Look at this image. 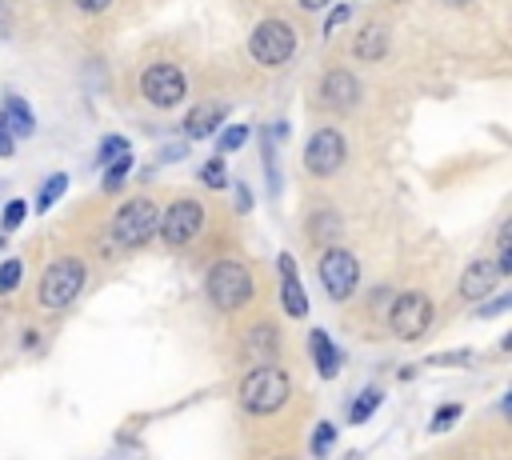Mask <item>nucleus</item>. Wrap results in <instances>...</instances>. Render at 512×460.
I'll return each instance as SVG.
<instances>
[{"mask_svg": "<svg viewBox=\"0 0 512 460\" xmlns=\"http://www.w3.org/2000/svg\"><path fill=\"white\" fill-rule=\"evenodd\" d=\"M288 392H292L288 372H280L276 364H256V368L240 380V404H244V412H252V416H272V412H280V408L288 404Z\"/></svg>", "mask_w": 512, "mask_h": 460, "instance_id": "nucleus-1", "label": "nucleus"}, {"mask_svg": "<svg viewBox=\"0 0 512 460\" xmlns=\"http://www.w3.org/2000/svg\"><path fill=\"white\" fill-rule=\"evenodd\" d=\"M208 300L220 308V312H236L252 300V272L240 264V260H216L208 268Z\"/></svg>", "mask_w": 512, "mask_h": 460, "instance_id": "nucleus-2", "label": "nucleus"}, {"mask_svg": "<svg viewBox=\"0 0 512 460\" xmlns=\"http://www.w3.org/2000/svg\"><path fill=\"white\" fill-rule=\"evenodd\" d=\"M80 288H84V264L76 256H60L40 276V304L48 312H64L80 296Z\"/></svg>", "mask_w": 512, "mask_h": 460, "instance_id": "nucleus-3", "label": "nucleus"}, {"mask_svg": "<svg viewBox=\"0 0 512 460\" xmlns=\"http://www.w3.org/2000/svg\"><path fill=\"white\" fill-rule=\"evenodd\" d=\"M156 228H160V208H156L152 200H144V196L120 204L116 216H112V240L124 244V248L148 244V240L156 236Z\"/></svg>", "mask_w": 512, "mask_h": 460, "instance_id": "nucleus-4", "label": "nucleus"}, {"mask_svg": "<svg viewBox=\"0 0 512 460\" xmlns=\"http://www.w3.org/2000/svg\"><path fill=\"white\" fill-rule=\"evenodd\" d=\"M296 52V32L284 24V20H260L248 36V56L264 68H280L288 64Z\"/></svg>", "mask_w": 512, "mask_h": 460, "instance_id": "nucleus-5", "label": "nucleus"}, {"mask_svg": "<svg viewBox=\"0 0 512 460\" xmlns=\"http://www.w3.org/2000/svg\"><path fill=\"white\" fill-rule=\"evenodd\" d=\"M432 324V300L424 292H400L388 308V328L400 340H420Z\"/></svg>", "mask_w": 512, "mask_h": 460, "instance_id": "nucleus-6", "label": "nucleus"}, {"mask_svg": "<svg viewBox=\"0 0 512 460\" xmlns=\"http://www.w3.org/2000/svg\"><path fill=\"white\" fill-rule=\"evenodd\" d=\"M320 284H324V292H328L332 300H348V296L356 292V284H360V264H356V256H352L348 248L332 244V248L320 256Z\"/></svg>", "mask_w": 512, "mask_h": 460, "instance_id": "nucleus-7", "label": "nucleus"}, {"mask_svg": "<svg viewBox=\"0 0 512 460\" xmlns=\"http://www.w3.org/2000/svg\"><path fill=\"white\" fill-rule=\"evenodd\" d=\"M140 92L156 108H176L184 100V92H188V80H184V72L176 64H148L144 76H140Z\"/></svg>", "mask_w": 512, "mask_h": 460, "instance_id": "nucleus-8", "label": "nucleus"}, {"mask_svg": "<svg viewBox=\"0 0 512 460\" xmlns=\"http://www.w3.org/2000/svg\"><path fill=\"white\" fill-rule=\"evenodd\" d=\"M200 228H204V208L196 204V200H176L164 216H160V236L172 244V248H184V244H192L196 236H200Z\"/></svg>", "mask_w": 512, "mask_h": 460, "instance_id": "nucleus-9", "label": "nucleus"}, {"mask_svg": "<svg viewBox=\"0 0 512 460\" xmlns=\"http://www.w3.org/2000/svg\"><path fill=\"white\" fill-rule=\"evenodd\" d=\"M344 156H348L344 136H340L336 128H320V132H312V140H308V148H304V168H308L312 176H332V172L344 164Z\"/></svg>", "mask_w": 512, "mask_h": 460, "instance_id": "nucleus-10", "label": "nucleus"}, {"mask_svg": "<svg viewBox=\"0 0 512 460\" xmlns=\"http://www.w3.org/2000/svg\"><path fill=\"white\" fill-rule=\"evenodd\" d=\"M320 100H324L328 108H352V104L360 100V80H356L352 72H344V68H332V72H324V80H320Z\"/></svg>", "mask_w": 512, "mask_h": 460, "instance_id": "nucleus-11", "label": "nucleus"}, {"mask_svg": "<svg viewBox=\"0 0 512 460\" xmlns=\"http://www.w3.org/2000/svg\"><path fill=\"white\" fill-rule=\"evenodd\" d=\"M280 300H284V308H288V316H308V296H304V288H300V276H296V260L288 256V252H280Z\"/></svg>", "mask_w": 512, "mask_h": 460, "instance_id": "nucleus-12", "label": "nucleus"}, {"mask_svg": "<svg viewBox=\"0 0 512 460\" xmlns=\"http://www.w3.org/2000/svg\"><path fill=\"white\" fill-rule=\"evenodd\" d=\"M496 280H500V272H496L492 260H472V264L464 268V276H460V296L484 304V296L496 288Z\"/></svg>", "mask_w": 512, "mask_h": 460, "instance_id": "nucleus-13", "label": "nucleus"}, {"mask_svg": "<svg viewBox=\"0 0 512 460\" xmlns=\"http://www.w3.org/2000/svg\"><path fill=\"white\" fill-rule=\"evenodd\" d=\"M0 120L8 124V132H12V136H32V128H36V116H32L28 100H20L16 92H8V96H4Z\"/></svg>", "mask_w": 512, "mask_h": 460, "instance_id": "nucleus-14", "label": "nucleus"}, {"mask_svg": "<svg viewBox=\"0 0 512 460\" xmlns=\"http://www.w3.org/2000/svg\"><path fill=\"white\" fill-rule=\"evenodd\" d=\"M308 344H312V360H316V372H320L324 380H332V376L340 372V352H336V344H332V336L316 328V332L308 336Z\"/></svg>", "mask_w": 512, "mask_h": 460, "instance_id": "nucleus-15", "label": "nucleus"}, {"mask_svg": "<svg viewBox=\"0 0 512 460\" xmlns=\"http://www.w3.org/2000/svg\"><path fill=\"white\" fill-rule=\"evenodd\" d=\"M384 52H388V28H384L380 20L364 24V28L356 32V56H360V60H380Z\"/></svg>", "mask_w": 512, "mask_h": 460, "instance_id": "nucleus-16", "label": "nucleus"}, {"mask_svg": "<svg viewBox=\"0 0 512 460\" xmlns=\"http://www.w3.org/2000/svg\"><path fill=\"white\" fill-rule=\"evenodd\" d=\"M220 120H224V108H220V104H196V108L188 112V120H184V132H188L192 140H200V136L216 132Z\"/></svg>", "mask_w": 512, "mask_h": 460, "instance_id": "nucleus-17", "label": "nucleus"}, {"mask_svg": "<svg viewBox=\"0 0 512 460\" xmlns=\"http://www.w3.org/2000/svg\"><path fill=\"white\" fill-rule=\"evenodd\" d=\"M248 352H252L256 360L276 356V328H272V324H256V328L248 332Z\"/></svg>", "mask_w": 512, "mask_h": 460, "instance_id": "nucleus-18", "label": "nucleus"}, {"mask_svg": "<svg viewBox=\"0 0 512 460\" xmlns=\"http://www.w3.org/2000/svg\"><path fill=\"white\" fill-rule=\"evenodd\" d=\"M376 404H380V388H364V392L348 404V424H364V420L376 412Z\"/></svg>", "mask_w": 512, "mask_h": 460, "instance_id": "nucleus-19", "label": "nucleus"}, {"mask_svg": "<svg viewBox=\"0 0 512 460\" xmlns=\"http://www.w3.org/2000/svg\"><path fill=\"white\" fill-rule=\"evenodd\" d=\"M64 188H68V176H64V172H52L48 184L40 188V196H36V212H48V208L64 196Z\"/></svg>", "mask_w": 512, "mask_h": 460, "instance_id": "nucleus-20", "label": "nucleus"}, {"mask_svg": "<svg viewBox=\"0 0 512 460\" xmlns=\"http://www.w3.org/2000/svg\"><path fill=\"white\" fill-rule=\"evenodd\" d=\"M124 152H132L124 136H104V140H100V148H96V164H104V168H108V164H112V160H120Z\"/></svg>", "mask_w": 512, "mask_h": 460, "instance_id": "nucleus-21", "label": "nucleus"}, {"mask_svg": "<svg viewBox=\"0 0 512 460\" xmlns=\"http://www.w3.org/2000/svg\"><path fill=\"white\" fill-rule=\"evenodd\" d=\"M128 172H132V152H124L120 160H112V164L104 168V188H108V192H116V188L124 184V176H128Z\"/></svg>", "mask_w": 512, "mask_h": 460, "instance_id": "nucleus-22", "label": "nucleus"}, {"mask_svg": "<svg viewBox=\"0 0 512 460\" xmlns=\"http://www.w3.org/2000/svg\"><path fill=\"white\" fill-rule=\"evenodd\" d=\"M200 180H204L208 188H224V184H228V172H224V156H212V160H204V164H200Z\"/></svg>", "mask_w": 512, "mask_h": 460, "instance_id": "nucleus-23", "label": "nucleus"}, {"mask_svg": "<svg viewBox=\"0 0 512 460\" xmlns=\"http://www.w3.org/2000/svg\"><path fill=\"white\" fill-rule=\"evenodd\" d=\"M332 444H336V428H332L328 420H320V424L312 428V456H328Z\"/></svg>", "mask_w": 512, "mask_h": 460, "instance_id": "nucleus-24", "label": "nucleus"}, {"mask_svg": "<svg viewBox=\"0 0 512 460\" xmlns=\"http://www.w3.org/2000/svg\"><path fill=\"white\" fill-rule=\"evenodd\" d=\"M244 140H248V128H244V124H228V128L220 132V156H224V152H236Z\"/></svg>", "mask_w": 512, "mask_h": 460, "instance_id": "nucleus-25", "label": "nucleus"}, {"mask_svg": "<svg viewBox=\"0 0 512 460\" xmlns=\"http://www.w3.org/2000/svg\"><path fill=\"white\" fill-rule=\"evenodd\" d=\"M20 276H24V264H20V260H4V264H0V296L12 292V288L20 284Z\"/></svg>", "mask_w": 512, "mask_h": 460, "instance_id": "nucleus-26", "label": "nucleus"}, {"mask_svg": "<svg viewBox=\"0 0 512 460\" xmlns=\"http://www.w3.org/2000/svg\"><path fill=\"white\" fill-rule=\"evenodd\" d=\"M460 412H464L460 404H444V408H440V412L432 416V424H428V432H444V428H452V424L460 420Z\"/></svg>", "mask_w": 512, "mask_h": 460, "instance_id": "nucleus-27", "label": "nucleus"}, {"mask_svg": "<svg viewBox=\"0 0 512 460\" xmlns=\"http://www.w3.org/2000/svg\"><path fill=\"white\" fill-rule=\"evenodd\" d=\"M24 216H28V204L24 200H8L4 204V228H16Z\"/></svg>", "mask_w": 512, "mask_h": 460, "instance_id": "nucleus-28", "label": "nucleus"}, {"mask_svg": "<svg viewBox=\"0 0 512 460\" xmlns=\"http://www.w3.org/2000/svg\"><path fill=\"white\" fill-rule=\"evenodd\" d=\"M508 304H512V296H496V300H488V304H480L476 308V316H500V312H508Z\"/></svg>", "mask_w": 512, "mask_h": 460, "instance_id": "nucleus-29", "label": "nucleus"}, {"mask_svg": "<svg viewBox=\"0 0 512 460\" xmlns=\"http://www.w3.org/2000/svg\"><path fill=\"white\" fill-rule=\"evenodd\" d=\"M428 364H472V352H436L428 356Z\"/></svg>", "mask_w": 512, "mask_h": 460, "instance_id": "nucleus-30", "label": "nucleus"}, {"mask_svg": "<svg viewBox=\"0 0 512 460\" xmlns=\"http://www.w3.org/2000/svg\"><path fill=\"white\" fill-rule=\"evenodd\" d=\"M348 16H352V4H340V8H336V12L328 16V32H332V28H340V24L348 20Z\"/></svg>", "mask_w": 512, "mask_h": 460, "instance_id": "nucleus-31", "label": "nucleus"}, {"mask_svg": "<svg viewBox=\"0 0 512 460\" xmlns=\"http://www.w3.org/2000/svg\"><path fill=\"white\" fill-rule=\"evenodd\" d=\"M12 140H16V136H12V132H8V124L0 120V156H12V152H16V148H12Z\"/></svg>", "mask_w": 512, "mask_h": 460, "instance_id": "nucleus-32", "label": "nucleus"}, {"mask_svg": "<svg viewBox=\"0 0 512 460\" xmlns=\"http://www.w3.org/2000/svg\"><path fill=\"white\" fill-rule=\"evenodd\" d=\"M108 4H112V0H76V8H80V12H104Z\"/></svg>", "mask_w": 512, "mask_h": 460, "instance_id": "nucleus-33", "label": "nucleus"}, {"mask_svg": "<svg viewBox=\"0 0 512 460\" xmlns=\"http://www.w3.org/2000/svg\"><path fill=\"white\" fill-rule=\"evenodd\" d=\"M328 0H300V8H308V12H320Z\"/></svg>", "mask_w": 512, "mask_h": 460, "instance_id": "nucleus-34", "label": "nucleus"}, {"mask_svg": "<svg viewBox=\"0 0 512 460\" xmlns=\"http://www.w3.org/2000/svg\"><path fill=\"white\" fill-rule=\"evenodd\" d=\"M444 4H468V0H444Z\"/></svg>", "mask_w": 512, "mask_h": 460, "instance_id": "nucleus-35", "label": "nucleus"}, {"mask_svg": "<svg viewBox=\"0 0 512 460\" xmlns=\"http://www.w3.org/2000/svg\"><path fill=\"white\" fill-rule=\"evenodd\" d=\"M344 460H360V456H352V452H348V456H344Z\"/></svg>", "mask_w": 512, "mask_h": 460, "instance_id": "nucleus-36", "label": "nucleus"}, {"mask_svg": "<svg viewBox=\"0 0 512 460\" xmlns=\"http://www.w3.org/2000/svg\"><path fill=\"white\" fill-rule=\"evenodd\" d=\"M0 244H4V232H0Z\"/></svg>", "mask_w": 512, "mask_h": 460, "instance_id": "nucleus-37", "label": "nucleus"}]
</instances>
